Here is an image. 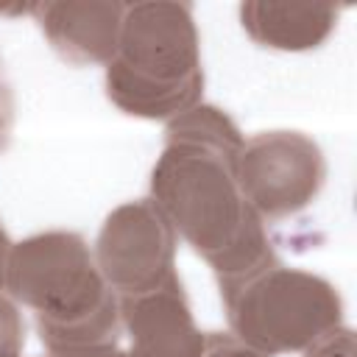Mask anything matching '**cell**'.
Returning <instances> with one entry per match:
<instances>
[{"instance_id":"obj_1","label":"cell","mask_w":357,"mask_h":357,"mask_svg":"<svg viewBox=\"0 0 357 357\" xmlns=\"http://www.w3.org/2000/svg\"><path fill=\"white\" fill-rule=\"evenodd\" d=\"M237 123L212 103L167 120L165 148L151 167V201L215 273L231 279L276 257L265 223L237 187L243 148Z\"/></svg>"},{"instance_id":"obj_2","label":"cell","mask_w":357,"mask_h":357,"mask_svg":"<svg viewBox=\"0 0 357 357\" xmlns=\"http://www.w3.org/2000/svg\"><path fill=\"white\" fill-rule=\"evenodd\" d=\"M6 293L33 310L39 340L53 357H84L120 346V298L78 231L53 229L14 243Z\"/></svg>"},{"instance_id":"obj_3","label":"cell","mask_w":357,"mask_h":357,"mask_svg":"<svg viewBox=\"0 0 357 357\" xmlns=\"http://www.w3.org/2000/svg\"><path fill=\"white\" fill-rule=\"evenodd\" d=\"M114 109L139 120H173L204 98L201 36L190 3H126L120 39L103 73Z\"/></svg>"},{"instance_id":"obj_4","label":"cell","mask_w":357,"mask_h":357,"mask_svg":"<svg viewBox=\"0 0 357 357\" xmlns=\"http://www.w3.org/2000/svg\"><path fill=\"white\" fill-rule=\"evenodd\" d=\"M218 287L229 332L265 357L301 354L343 326L337 287L318 273L287 268L276 257L248 273L218 279Z\"/></svg>"},{"instance_id":"obj_5","label":"cell","mask_w":357,"mask_h":357,"mask_svg":"<svg viewBox=\"0 0 357 357\" xmlns=\"http://www.w3.org/2000/svg\"><path fill=\"white\" fill-rule=\"evenodd\" d=\"M237 187L259 220H284L304 212L326 184V156L321 145L290 128L259 131L243 139Z\"/></svg>"},{"instance_id":"obj_6","label":"cell","mask_w":357,"mask_h":357,"mask_svg":"<svg viewBox=\"0 0 357 357\" xmlns=\"http://www.w3.org/2000/svg\"><path fill=\"white\" fill-rule=\"evenodd\" d=\"M176 231L151 198L114 206L95 237L92 254L117 298L162 287L176 273Z\"/></svg>"},{"instance_id":"obj_7","label":"cell","mask_w":357,"mask_h":357,"mask_svg":"<svg viewBox=\"0 0 357 357\" xmlns=\"http://www.w3.org/2000/svg\"><path fill=\"white\" fill-rule=\"evenodd\" d=\"M126 357H201L204 332L192 318L190 298L178 276L156 290L120 298Z\"/></svg>"},{"instance_id":"obj_8","label":"cell","mask_w":357,"mask_h":357,"mask_svg":"<svg viewBox=\"0 0 357 357\" xmlns=\"http://www.w3.org/2000/svg\"><path fill=\"white\" fill-rule=\"evenodd\" d=\"M28 14L36 20L42 36L61 61L73 67H92V64L106 67L117 50L126 3L45 0V3H33Z\"/></svg>"},{"instance_id":"obj_9","label":"cell","mask_w":357,"mask_h":357,"mask_svg":"<svg viewBox=\"0 0 357 357\" xmlns=\"http://www.w3.org/2000/svg\"><path fill=\"white\" fill-rule=\"evenodd\" d=\"M343 6L332 3H271L245 0L240 3V25L245 36L279 53H307L318 50L335 31Z\"/></svg>"},{"instance_id":"obj_10","label":"cell","mask_w":357,"mask_h":357,"mask_svg":"<svg viewBox=\"0 0 357 357\" xmlns=\"http://www.w3.org/2000/svg\"><path fill=\"white\" fill-rule=\"evenodd\" d=\"M25 349V318L20 304L0 290V357H22Z\"/></svg>"},{"instance_id":"obj_11","label":"cell","mask_w":357,"mask_h":357,"mask_svg":"<svg viewBox=\"0 0 357 357\" xmlns=\"http://www.w3.org/2000/svg\"><path fill=\"white\" fill-rule=\"evenodd\" d=\"M301 354L304 357H357V340H354V332L343 324V326L326 332L321 340H315Z\"/></svg>"},{"instance_id":"obj_12","label":"cell","mask_w":357,"mask_h":357,"mask_svg":"<svg viewBox=\"0 0 357 357\" xmlns=\"http://www.w3.org/2000/svg\"><path fill=\"white\" fill-rule=\"evenodd\" d=\"M14 120H17V98H14L11 78L6 73V64L0 59V153L8 151V145H11Z\"/></svg>"},{"instance_id":"obj_13","label":"cell","mask_w":357,"mask_h":357,"mask_svg":"<svg viewBox=\"0 0 357 357\" xmlns=\"http://www.w3.org/2000/svg\"><path fill=\"white\" fill-rule=\"evenodd\" d=\"M201 357H265V354L245 346L231 332H204V354Z\"/></svg>"},{"instance_id":"obj_14","label":"cell","mask_w":357,"mask_h":357,"mask_svg":"<svg viewBox=\"0 0 357 357\" xmlns=\"http://www.w3.org/2000/svg\"><path fill=\"white\" fill-rule=\"evenodd\" d=\"M11 237L0 223V290H6V273H8V257H11Z\"/></svg>"},{"instance_id":"obj_15","label":"cell","mask_w":357,"mask_h":357,"mask_svg":"<svg viewBox=\"0 0 357 357\" xmlns=\"http://www.w3.org/2000/svg\"><path fill=\"white\" fill-rule=\"evenodd\" d=\"M47 357H53V354H47ZM84 357H126V354H123V349L117 346V349H109V351H100V354H84Z\"/></svg>"}]
</instances>
